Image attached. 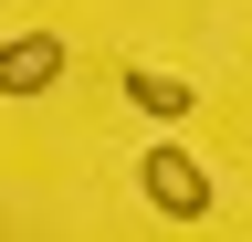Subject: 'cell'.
Listing matches in <instances>:
<instances>
[{"mask_svg": "<svg viewBox=\"0 0 252 242\" xmlns=\"http://www.w3.org/2000/svg\"><path fill=\"white\" fill-rule=\"evenodd\" d=\"M126 105L158 116V127H179V116H189V84H179V74H158V64H126Z\"/></svg>", "mask_w": 252, "mask_h": 242, "instance_id": "3", "label": "cell"}, {"mask_svg": "<svg viewBox=\"0 0 252 242\" xmlns=\"http://www.w3.org/2000/svg\"><path fill=\"white\" fill-rule=\"evenodd\" d=\"M137 190L168 210V221H210V169L189 158L179 137H147V158H137Z\"/></svg>", "mask_w": 252, "mask_h": 242, "instance_id": "1", "label": "cell"}, {"mask_svg": "<svg viewBox=\"0 0 252 242\" xmlns=\"http://www.w3.org/2000/svg\"><path fill=\"white\" fill-rule=\"evenodd\" d=\"M63 64H74V53H63V32H11V42H0V95H53V84H63Z\"/></svg>", "mask_w": 252, "mask_h": 242, "instance_id": "2", "label": "cell"}]
</instances>
